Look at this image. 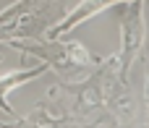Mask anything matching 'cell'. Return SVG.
<instances>
[{
	"instance_id": "obj_1",
	"label": "cell",
	"mask_w": 149,
	"mask_h": 128,
	"mask_svg": "<svg viewBox=\"0 0 149 128\" xmlns=\"http://www.w3.org/2000/svg\"><path fill=\"white\" fill-rule=\"evenodd\" d=\"M136 92L118 71L115 55L79 81H55L21 126H131L136 123Z\"/></svg>"
},
{
	"instance_id": "obj_2",
	"label": "cell",
	"mask_w": 149,
	"mask_h": 128,
	"mask_svg": "<svg viewBox=\"0 0 149 128\" xmlns=\"http://www.w3.org/2000/svg\"><path fill=\"white\" fill-rule=\"evenodd\" d=\"M5 45L18 50L24 58H37L39 63L47 65V71H55L58 79H65V81H79V79L89 76L102 60L100 55H92L81 42L60 39V37H55V39H50V37L10 39Z\"/></svg>"
},
{
	"instance_id": "obj_3",
	"label": "cell",
	"mask_w": 149,
	"mask_h": 128,
	"mask_svg": "<svg viewBox=\"0 0 149 128\" xmlns=\"http://www.w3.org/2000/svg\"><path fill=\"white\" fill-rule=\"evenodd\" d=\"M65 13V0H16L0 10V42L39 39Z\"/></svg>"
},
{
	"instance_id": "obj_4",
	"label": "cell",
	"mask_w": 149,
	"mask_h": 128,
	"mask_svg": "<svg viewBox=\"0 0 149 128\" xmlns=\"http://www.w3.org/2000/svg\"><path fill=\"white\" fill-rule=\"evenodd\" d=\"M120 50L115 52L118 71L131 79V71L136 65V58L141 55L144 47V0H126L120 3Z\"/></svg>"
},
{
	"instance_id": "obj_5",
	"label": "cell",
	"mask_w": 149,
	"mask_h": 128,
	"mask_svg": "<svg viewBox=\"0 0 149 128\" xmlns=\"http://www.w3.org/2000/svg\"><path fill=\"white\" fill-rule=\"evenodd\" d=\"M120 3H126V0H81L73 10L63 13V18H60L58 24H52V26L47 29L45 37H50V39H55V37H65L71 29L81 26V24L89 21L92 16H97V13H102V10L113 8V5H120Z\"/></svg>"
},
{
	"instance_id": "obj_6",
	"label": "cell",
	"mask_w": 149,
	"mask_h": 128,
	"mask_svg": "<svg viewBox=\"0 0 149 128\" xmlns=\"http://www.w3.org/2000/svg\"><path fill=\"white\" fill-rule=\"evenodd\" d=\"M45 73H47V65H45V63H37L34 68H21V71H13V73H8V76L0 79V110H3L5 115H10L16 126H21L24 118H18V115L13 113V107L8 105V92H13L16 86H21V84H26V81H31V79H39V76H45Z\"/></svg>"
},
{
	"instance_id": "obj_7",
	"label": "cell",
	"mask_w": 149,
	"mask_h": 128,
	"mask_svg": "<svg viewBox=\"0 0 149 128\" xmlns=\"http://www.w3.org/2000/svg\"><path fill=\"white\" fill-rule=\"evenodd\" d=\"M0 126H5V123H3V120H0Z\"/></svg>"
},
{
	"instance_id": "obj_8",
	"label": "cell",
	"mask_w": 149,
	"mask_h": 128,
	"mask_svg": "<svg viewBox=\"0 0 149 128\" xmlns=\"http://www.w3.org/2000/svg\"><path fill=\"white\" fill-rule=\"evenodd\" d=\"M0 60H3V58H0Z\"/></svg>"
}]
</instances>
